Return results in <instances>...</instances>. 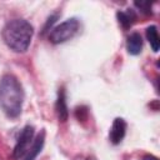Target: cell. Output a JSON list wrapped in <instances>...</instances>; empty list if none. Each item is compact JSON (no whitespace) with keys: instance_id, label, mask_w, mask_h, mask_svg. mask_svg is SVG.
Masks as SVG:
<instances>
[{"instance_id":"4fadbf2b","label":"cell","mask_w":160,"mask_h":160,"mask_svg":"<svg viewBox=\"0 0 160 160\" xmlns=\"http://www.w3.org/2000/svg\"><path fill=\"white\" fill-rule=\"evenodd\" d=\"M141 160H159L156 156H154V155H145Z\"/></svg>"},{"instance_id":"9c48e42d","label":"cell","mask_w":160,"mask_h":160,"mask_svg":"<svg viewBox=\"0 0 160 160\" xmlns=\"http://www.w3.org/2000/svg\"><path fill=\"white\" fill-rule=\"evenodd\" d=\"M118 16V20H119V24L124 28V29H129L134 21L136 20V14L134 10L131 9H128L126 11H118L116 14Z\"/></svg>"},{"instance_id":"277c9868","label":"cell","mask_w":160,"mask_h":160,"mask_svg":"<svg viewBox=\"0 0 160 160\" xmlns=\"http://www.w3.org/2000/svg\"><path fill=\"white\" fill-rule=\"evenodd\" d=\"M32 138H34V128L31 125H26L16 140V144L12 151V156L15 159H21L26 154V151L29 150V145L32 141Z\"/></svg>"},{"instance_id":"8992f818","label":"cell","mask_w":160,"mask_h":160,"mask_svg":"<svg viewBox=\"0 0 160 160\" xmlns=\"http://www.w3.org/2000/svg\"><path fill=\"white\" fill-rule=\"evenodd\" d=\"M55 110H56V115L59 121L64 122L68 120L69 116V111H68V105H66V96H65V90L61 88L59 89L58 92V99H56V104H55Z\"/></svg>"},{"instance_id":"7c38bea8","label":"cell","mask_w":160,"mask_h":160,"mask_svg":"<svg viewBox=\"0 0 160 160\" xmlns=\"http://www.w3.org/2000/svg\"><path fill=\"white\" fill-rule=\"evenodd\" d=\"M56 19H58V15H52V16H50V18L48 19V21H46L45 26H44V30H42V32H46V31H49V28H51V26H52V24L56 21Z\"/></svg>"},{"instance_id":"3957f363","label":"cell","mask_w":160,"mask_h":160,"mask_svg":"<svg viewBox=\"0 0 160 160\" xmlns=\"http://www.w3.org/2000/svg\"><path fill=\"white\" fill-rule=\"evenodd\" d=\"M79 26H80V24H79L78 19H75V18L68 19L51 29V31L49 34V40L52 44H62V42L70 40L71 38H74V35L79 30Z\"/></svg>"},{"instance_id":"ba28073f","label":"cell","mask_w":160,"mask_h":160,"mask_svg":"<svg viewBox=\"0 0 160 160\" xmlns=\"http://www.w3.org/2000/svg\"><path fill=\"white\" fill-rule=\"evenodd\" d=\"M126 49H128L129 54H131V55H138V54L141 52V49H142V39H141V35L139 32H131L128 36Z\"/></svg>"},{"instance_id":"30bf717a","label":"cell","mask_w":160,"mask_h":160,"mask_svg":"<svg viewBox=\"0 0 160 160\" xmlns=\"http://www.w3.org/2000/svg\"><path fill=\"white\" fill-rule=\"evenodd\" d=\"M146 39L151 46V50L154 52H158L160 48V38H159L158 28L155 25H150L146 28Z\"/></svg>"},{"instance_id":"6da1fadb","label":"cell","mask_w":160,"mask_h":160,"mask_svg":"<svg viewBox=\"0 0 160 160\" xmlns=\"http://www.w3.org/2000/svg\"><path fill=\"white\" fill-rule=\"evenodd\" d=\"M24 102V91L19 80L6 74L0 80V106L9 118L20 115Z\"/></svg>"},{"instance_id":"5bb4252c","label":"cell","mask_w":160,"mask_h":160,"mask_svg":"<svg viewBox=\"0 0 160 160\" xmlns=\"http://www.w3.org/2000/svg\"><path fill=\"white\" fill-rule=\"evenodd\" d=\"M85 160H91V159H90V158H88V159H85Z\"/></svg>"},{"instance_id":"7a4b0ae2","label":"cell","mask_w":160,"mask_h":160,"mask_svg":"<svg viewBox=\"0 0 160 160\" xmlns=\"http://www.w3.org/2000/svg\"><path fill=\"white\" fill-rule=\"evenodd\" d=\"M34 34L32 25L24 19H14L5 24L1 36L6 46L15 52H25Z\"/></svg>"},{"instance_id":"8fae6325","label":"cell","mask_w":160,"mask_h":160,"mask_svg":"<svg viewBox=\"0 0 160 160\" xmlns=\"http://www.w3.org/2000/svg\"><path fill=\"white\" fill-rule=\"evenodd\" d=\"M135 4V6L138 8V9H140L144 14H151V4L149 2V1H136V2H134Z\"/></svg>"},{"instance_id":"52a82bcc","label":"cell","mask_w":160,"mask_h":160,"mask_svg":"<svg viewBox=\"0 0 160 160\" xmlns=\"http://www.w3.org/2000/svg\"><path fill=\"white\" fill-rule=\"evenodd\" d=\"M44 142H45V131H41L32 141V145L30 146V149L26 151L24 160H35V158L41 152L44 148Z\"/></svg>"},{"instance_id":"5b68a950","label":"cell","mask_w":160,"mask_h":160,"mask_svg":"<svg viewBox=\"0 0 160 160\" xmlns=\"http://www.w3.org/2000/svg\"><path fill=\"white\" fill-rule=\"evenodd\" d=\"M126 132V122L124 119L121 118H116L112 121L110 132H109V139L114 145H118L121 142V140L124 139Z\"/></svg>"}]
</instances>
